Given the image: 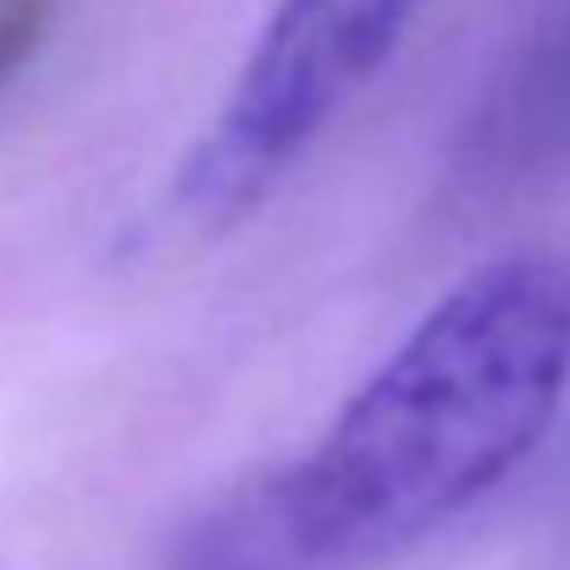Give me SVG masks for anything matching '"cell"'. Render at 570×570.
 Instances as JSON below:
<instances>
[{"label": "cell", "mask_w": 570, "mask_h": 570, "mask_svg": "<svg viewBox=\"0 0 570 570\" xmlns=\"http://www.w3.org/2000/svg\"><path fill=\"white\" fill-rule=\"evenodd\" d=\"M566 393L570 266L549 249L471 266L322 438L266 471L299 566H366L443 532L543 449Z\"/></svg>", "instance_id": "1"}, {"label": "cell", "mask_w": 570, "mask_h": 570, "mask_svg": "<svg viewBox=\"0 0 570 570\" xmlns=\"http://www.w3.org/2000/svg\"><path fill=\"white\" fill-rule=\"evenodd\" d=\"M426 0H272L216 117L178 173V210L199 227L244 216L399 56Z\"/></svg>", "instance_id": "2"}, {"label": "cell", "mask_w": 570, "mask_h": 570, "mask_svg": "<svg viewBox=\"0 0 570 570\" xmlns=\"http://www.w3.org/2000/svg\"><path fill=\"white\" fill-rule=\"evenodd\" d=\"M570 145V6L554 28L510 67V78L488 95L482 122L471 134V156L488 178H515L527 167L554 161Z\"/></svg>", "instance_id": "3"}, {"label": "cell", "mask_w": 570, "mask_h": 570, "mask_svg": "<svg viewBox=\"0 0 570 570\" xmlns=\"http://www.w3.org/2000/svg\"><path fill=\"white\" fill-rule=\"evenodd\" d=\"M173 570H305L272 504V482H249L233 504L199 521Z\"/></svg>", "instance_id": "4"}, {"label": "cell", "mask_w": 570, "mask_h": 570, "mask_svg": "<svg viewBox=\"0 0 570 570\" xmlns=\"http://www.w3.org/2000/svg\"><path fill=\"white\" fill-rule=\"evenodd\" d=\"M61 0H0V89L39 56Z\"/></svg>", "instance_id": "5"}]
</instances>
